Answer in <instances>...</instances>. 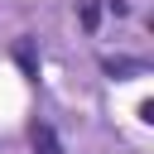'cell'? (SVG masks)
<instances>
[{
	"label": "cell",
	"instance_id": "obj_4",
	"mask_svg": "<svg viewBox=\"0 0 154 154\" xmlns=\"http://www.w3.org/2000/svg\"><path fill=\"white\" fill-rule=\"evenodd\" d=\"M14 58H19V67H24V77H38V58H34V43L24 38L19 48H14Z\"/></svg>",
	"mask_w": 154,
	"mask_h": 154
},
{
	"label": "cell",
	"instance_id": "obj_2",
	"mask_svg": "<svg viewBox=\"0 0 154 154\" xmlns=\"http://www.w3.org/2000/svg\"><path fill=\"white\" fill-rule=\"evenodd\" d=\"M106 72L120 82V77H144L149 72V63H140V58H106Z\"/></svg>",
	"mask_w": 154,
	"mask_h": 154
},
{
	"label": "cell",
	"instance_id": "obj_1",
	"mask_svg": "<svg viewBox=\"0 0 154 154\" xmlns=\"http://www.w3.org/2000/svg\"><path fill=\"white\" fill-rule=\"evenodd\" d=\"M29 144H34V154H63V140H58L53 125H43V120L29 125Z\"/></svg>",
	"mask_w": 154,
	"mask_h": 154
},
{
	"label": "cell",
	"instance_id": "obj_3",
	"mask_svg": "<svg viewBox=\"0 0 154 154\" xmlns=\"http://www.w3.org/2000/svg\"><path fill=\"white\" fill-rule=\"evenodd\" d=\"M77 19H82V29L91 34V29L101 24V5H96V0H77Z\"/></svg>",
	"mask_w": 154,
	"mask_h": 154
}]
</instances>
